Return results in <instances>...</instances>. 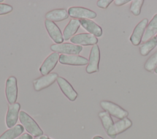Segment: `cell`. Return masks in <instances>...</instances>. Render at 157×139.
I'll return each instance as SVG.
<instances>
[{
  "instance_id": "obj_1",
  "label": "cell",
  "mask_w": 157,
  "mask_h": 139,
  "mask_svg": "<svg viewBox=\"0 0 157 139\" xmlns=\"http://www.w3.org/2000/svg\"><path fill=\"white\" fill-rule=\"evenodd\" d=\"M19 120L24 129L29 134L34 137H39L44 134V132L36 121L25 111H20Z\"/></svg>"
},
{
  "instance_id": "obj_2",
  "label": "cell",
  "mask_w": 157,
  "mask_h": 139,
  "mask_svg": "<svg viewBox=\"0 0 157 139\" xmlns=\"http://www.w3.org/2000/svg\"><path fill=\"white\" fill-rule=\"evenodd\" d=\"M100 105L101 108L104 111H107L110 116L119 119L125 118L129 115L128 111L117 103L109 100H102L100 102Z\"/></svg>"
},
{
  "instance_id": "obj_3",
  "label": "cell",
  "mask_w": 157,
  "mask_h": 139,
  "mask_svg": "<svg viewBox=\"0 0 157 139\" xmlns=\"http://www.w3.org/2000/svg\"><path fill=\"white\" fill-rule=\"evenodd\" d=\"M50 49L53 52L66 55H78L83 48L80 45L71 43H62L60 44H52Z\"/></svg>"
},
{
  "instance_id": "obj_4",
  "label": "cell",
  "mask_w": 157,
  "mask_h": 139,
  "mask_svg": "<svg viewBox=\"0 0 157 139\" xmlns=\"http://www.w3.org/2000/svg\"><path fill=\"white\" fill-rule=\"evenodd\" d=\"M101 58L99 47L98 45L92 47L88 59V64L86 67L87 73L91 74L99 72V65Z\"/></svg>"
},
{
  "instance_id": "obj_5",
  "label": "cell",
  "mask_w": 157,
  "mask_h": 139,
  "mask_svg": "<svg viewBox=\"0 0 157 139\" xmlns=\"http://www.w3.org/2000/svg\"><path fill=\"white\" fill-rule=\"evenodd\" d=\"M5 93L6 99L9 104L16 103L18 98V85L17 80L14 76H10L7 79Z\"/></svg>"
},
{
  "instance_id": "obj_6",
  "label": "cell",
  "mask_w": 157,
  "mask_h": 139,
  "mask_svg": "<svg viewBox=\"0 0 157 139\" xmlns=\"http://www.w3.org/2000/svg\"><path fill=\"white\" fill-rule=\"evenodd\" d=\"M67 12L71 18L74 19H93L97 17V14L93 10L89 9L80 7L74 6L68 9Z\"/></svg>"
},
{
  "instance_id": "obj_7",
  "label": "cell",
  "mask_w": 157,
  "mask_h": 139,
  "mask_svg": "<svg viewBox=\"0 0 157 139\" xmlns=\"http://www.w3.org/2000/svg\"><path fill=\"white\" fill-rule=\"evenodd\" d=\"M148 23V20L146 18L142 20L135 26L130 37L129 40L134 46L140 45L144 37L146 28Z\"/></svg>"
},
{
  "instance_id": "obj_8",
  "label": "cell",
  "mask_w": 157,
  "mask_h": 139,
  "mask_svg": "<svg viewBox=\"0 0 157 139\" xmlns=\"http://www.w3.org/2000/svg\"><path fill=\"white\" fill-rule=\"evenodd\" d=\"M58 73L55 72L50 73L46 75H43L33 80V86L36 91H40L53 84L58 77Z\"/></svg>"
},
{
  "instance_id": "obj_9",
  "label": "cell",
  "mask_w": 157,
  "mask_h": 139,
  "mask_svg": "<svg viewBox=\"0 0 157 139\" xmlns=\"http://www.w3.org/2000/svg\"><path fill=\"white\" fill-rule=\"evenodd\" d=\"M132 125V121L128 118L120 119L115 122L112 128L106 133L107 135L112 139L116 138L117 135L123 133L130 128Z\"/></svg>"
},
{
  "instance_id": "obj_10",
  "label": "cell",
  "mask_w": 157,
  "mask_h": 139,
  "mask_svg": "<svg viewBox=\"0 0 157 139\" xmlns=\"http://www.w3.org/2000/svg\"><path fill=\"white\" fill-rule=\"evenodd\" d=\"M20 107L21 105L18 102L9 105L6 116V125L9 129L16 125L19 118Z\"/></svg>"
},
{
  "instance_id": "obj_11",
  "label": "cell",
  "mask_w": 157,
  "mask_h": 139,
  "mask_svg": "<svg viewBox=\"0 0 157 139\" xmlns=\"http://www.w3.org/2000/svg\"><path fill=\"white\" fill-rule=\"evenodd\" d=\"M70 41L74 44L80 46H93L97 45L98 39L96 36L90 33H80L72 37Z\"/></svg>"
},
{
  "instance_id": "obj_12",
  "label": "cell",
  "mask_w": 157,
  "mask_h": 139,
  "mask_svg": "<svg viewBox=\"0 0 157 139\" xmlns=\"http://www.w3.org/2000/svg\"><path fill=\"white\" fill-rule=\"evenodd\" d=\"M45 29L50 38L56 43H62L64 41L62 32L55 23L52 21L45 20L44 21Z\"/></svg>"
},
{
  "instance_id": "obj_13",
  "label": "cell",
  "mask_w": 157,
  "mask_h": 139,
  "mask_svg": "<svg viewBox=\"0 0 157 139\" xmlns=\"http://www.w3.org/2000/svg\"><path fill=\"white\" fill-rule=\"evenodd\" d=\"M57 83L64 95L70 100L74 101L77 98L78 94L74 89L71 84L64 78L58 77L57 80Z\"/></svg>"
},
{
  "instance_id": "obj_14",
  "label": "cell",
  "mask_w": 157,
  "mask_h": 139,
  "mask_svg": "<svg viewBox=\"0 0 157 139\" xmlns=\"http://www.w3.org/2000/svg\"><path fill=\"white\" fill-rule=\"evenodd\" d=\"M59 55L56 52L50 54L44 60L39 68V72L42 75H46L50 73L59 61Z\"/></svg>"
},
{
  "instance_id": "obj_15",
  "label": "cell",
  "mask_w": 157,
  "mask_h": 139,
  "mask_svg": "<svg viewBox=\"0 0 157 139\" xmlns=\"http://www.w3.org/2000/svg\"><path fill=\"white\" fill-rule=\"evenodd\" d=\"M59 62L64 65L80 66L88 64V60L80 55H66L61 54L59 57Z\"/></svg>"
},
{
  "instance_id": "obj_16",
  "label": "cell",
  "mask_w": 157,
  "mask_h": 139,
  "mask_svg": "<svg viewBox=\"0 0 157 139\" xmlns=\"http://www.w3.org/2000/svg\"><path fill=\"white\" fill-rule=\"evenodd\" d=\"M80 25L90 34L94 35L96 37L102 36V29L100 26L96 24L94 21L90 19L80 20Z\"/></svg>"
},
{
  "instance_id": "obj_17",
  "label": "cell",
  "mask_w": 157,
  "mask_h": 139,
  "mask_svg": "<svg viewBox=\"0 0 157 139\" xmlns=\"http://www.w3.org/2000/svg\"><path fill=\"white\" fill-rule=\"evenodd\" d=\"M80 26V20L78 19H71L64 28L63 32V39L65 40L71 39L72 37L75 36V34L77 32Z\"/></svg>"
},
{
  "instance_id": "obj_18",
  "label": "cell",
  "mask_w": 157,
  "mask_h": 139,
  "mask_svg": "<svg viewBox=\"0 0 157 139\" xmlns=\"http://www.w3.org/2000/svg\"><path fill=\"white\" fill-rule=\"evenodd\" d=\"M69 17L67 11L64 9H57L50 10L45 14V18L47 20L58 22L67 19Z\"/></svg>"
},
{
  "instance_id": "obj_19",
  "label": "cell",
  "mask_w": 157,
  "mask_h": 139,
  "mask_svg": "<svg viewBox=\"0 0 157 139\" xmlns=\"http://www.w3.org/2000/svg\"><path fill=\"white\" fill-rule=\"evenodd\" d=\"M157 33V13H156L150 21L148 23L146 28L144 37L142 38V42H145L149 39L154 37Z\"/></svg>"
},
{
  "instance_id": "obj_20",
  "label": "cell",
  "mask_w": 157,
  "mask_h": 139,
  "mask_svg": "<svg viewBox=\"0 0 157 139\" xmlns=\"http://www.w3.org/2000/svg\"><path fill=\"white\" fill-rule=\"evenodd\" d=\"M24 130L21 124H17L5 131L0 136V139H15L23 133Z\"/></svg>"
},
{
  "instance_id": "obj_21",
  "label": "cell",
  "mask_w": 157,
  "mask_h": 139,
  "mask_svg": "<svg viewBox=\"0 0 157 139\" xmlns=\"http://www.w3.org/2000/svg\"><path fill=\"white\" fill-rule=\"evenodd\" d=\"M157 46V39L155 36L151 39H149L147 42H144L139 47V51L142 56H147L151 51H152Z\"/></svg>"
},
{
  "instance_id": "obj_22",
  "label": "cell",
  "mask_w": 157,
  "mask_h": 139,
  "mask_svg": "<svg viewBox=\"0 0 157 139\" xmlns=\"http://www.w3.org/2000/svg\"><path fill=\"white\" fill-rule=\"evenodd\" d=\"M98 116L101 119L102 125L107 133L114 124L113 121L111 116L105 111H100L98 113Z\"/></svg>"
},
{
  "instance_id": "obj_23",
  "label": "cell",
  "mask_w": 157,
  "mask_h": 139,
  "mask_svg": "<svg viewBox=\"0 0 157 139\" xmlns=\"http://www.w3.org/2000/svg\"><path fill=\"white\" fill-rule=\"evenodd\" d=\"M157 66V51H156L146 61L144 64V69L150 72H152Z\"/></svg>"
},
{
  "instance_id": "obj_24",
  "label": "cell",
  "mask_w": 157,
  "mask_h": 139,
  "mask_svg": "<svg viewBox=\"0 0 157 139\" xmlns=\"http://www.w3.org/2000/svg\"><path fill=\"white\" fill-rule=\"evenodd\" d=\"M144 0H133L131 1L129 10L134 15L138 16L141 12V8L144 4Z\"/></svg>"
},
{
  "instance_id": "obj_25",
  "label": "cell",
  "mask_w": 157,
  "mask_h": 139,
  "mask_svg": "<svg viewBox=\"0 0 157 139\" xmlns=\"http://www.w3.org/2000/svg\"><path fill=\"white\" fill-rule=\"evenodd\" d=\"M13 10V7L9 4L0 3V15H6Z\"/></svg>"
},
{
  "instance_id": "obj_26",
  "label": "cell",
  "mask_w": 157,
  "mask_h": 139,
  "mask_svg": "<svg viewBox=\"0 0 157 139\" xmlns=\"http://www.w3.org/2000/svg\"><path fill=\"white\" fill-rule=\"evenodd\" d=\"M112 2V0H98L96 2V5L99 8L106 9Z\"/></svg>"
},
{
  "instance_id": "obj_27",
  "label": "cell",
  "mask_w": 157,
  "mask_h": 139,
  "mask_svg": "<svg viewBox=\"0 0 157 139\" xmlns=\"http://www.w3.org/2000/svg\"><path fill=\"white\" fill-rule=\"evenodd\" d=\"M130 1L131 0H115L114 1V4L117 6H121Z\"/></svg>"
},
{
  "instance_id": "obj_28",
  "label": "cell",
  "mask_w": 157,
  "mask_h": 139,
  "mask_svg": "<svg viewBox=\"0 0 157 139\" xmlns=\"http://www.w3.org/2000/svg\"><path fill=\"white\" fill-rule=\"evenodd\" d=\"M33 136L29 133H24L15 139H33Z\"/></svg>"
},
{
  "instance_id": "obj_29",
  "label": "cell",
  "mask_w": 157,
  "mask_h": 139,
  "mask_svg": "<svg viewBox=\"0 0 157 139\" xmlns=\"http://www.w3.org/2000/svg\"><path fill=\"white\" fill-rule=\"evenodd\" d=\"M39 138L40 139H52L50 137H48V136H46V135H42L40 137H39Z\"/></svg>"
},
{
  "instance_id": "obj_30",
  "label": "cell",
  "mask_w": 157,
  "mask_h": 139,
  "mask_svg": "<svg viewBox=\"0 0 157 139\" xmlns=\"http://www.w3.org/2000/svg\"><path fill=\"white\" fill-rule=\"evenodd\" d=\"M93 139H104L102 137L99 136V135H96L94 137H93Z\"/></svg>"
},
{
  "instance_id": "obj_31",
  "label": "cell",
  "mask_w": 157,
  "mask_h": 139,
  "mask_svg": "<svg viewBox=\"0 0 157 139\" xmlns=\"http://www.w3.org/2000/svg\"><path fill=\"white\" fill-rule=\"evenodd\" d=\"M155 73H157V66H156V69H155Z\"/></svg>"
},
{
  "instance_id": "obj_32",
  "label": "cell",
  "mask_w": 157,
  "mask_h": 139,
  "mask_svg": "<svg viewBox=\"0 0 157 139\" xmlns=\"http://www.w3.org/2000/svg\"><path fill=\"white\" fill-rule=\"evenodd\" d=\"M33 139H40V138H39V137H35V138H34Z\"/></svg>"
},
{
  "instance_id": "obj_33",
  "label": "cell",
  "mask_w": 157,
  "mask_h": 139,
  "mask_svg": "<svg viewBox=\"0 0 157 139\" xmlns=\"http://www.w3.org/2000/svg\"><path fill=\"white\" fill-rule=\"evenodd\" d=\"M4 0H0V2H3Z\"/></svg>"
},
{
  "instance_id": "obj_34",
  "label": "cell",
  "mask_w": 157,
  "mask_h": 139,
  "mask_svg": "<svg viewBox=\"0 0 157 139\" xmlns=\"http://www.w3.org/2000/svg\"><path fill=\"white\" fill-rule=\"evenodd\" d=\"M156 39H157V35H156Z\"/></svg>"
}]
</instances>
